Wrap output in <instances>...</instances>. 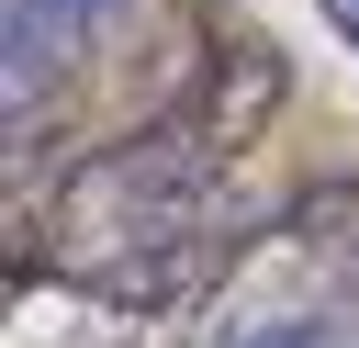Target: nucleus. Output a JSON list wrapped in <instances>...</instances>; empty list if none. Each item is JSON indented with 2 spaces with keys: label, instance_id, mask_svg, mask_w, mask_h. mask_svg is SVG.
Masks as SVG:
<instances>
[{
  "label": "nucleus",
  "instance_id": "7ed1b4c3",
  "mask_svg": "<svg viewBox=\"0 0 359 348\" xmlns=\"http://www.w3.org/2000/svg\"><path fill=\"white\" fill-rule=\"evenodd\" d=\"M325 22H337V34H348V45H359V0H325Z\"/></svg>",
  "mask_w": 359,
  "mask_h": 348
},
{
  "label": "nucleus",
  "instance_id": "f03ea898",
  "mask_svg": "<svg viewBox=\"0 0 359 348\" xmlns=\"http://www.w3.org/2000/svg\"><path fill=\"white\" fill-rule=\"evenodd\" d=\"M112 22V0H11V123H34L56 101V79L79 67V45Z\"/></svg>",
  "mask_w": 359,
  "mask_h": 348
},
{
  "label": "nucleus",
  "instance_id": "f257e3e1",
  "mask_svg": "<svg viewBox=\"0 0 359 348\" xmlns=\"http://www.w3.org/2000/svg\"><path fill=\"white\" fill-rule=\"evenodd\" d=\"M213 157H224V123H146L101 157L67 168L56 213H67V247H112V236H180L202 202H213Z\"/></svg>",
  "mask_w": 359,
  "mask_h": 348
}]
</instances>
